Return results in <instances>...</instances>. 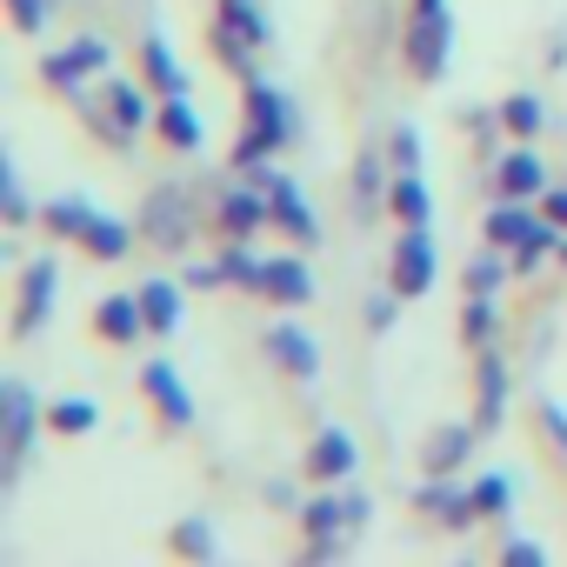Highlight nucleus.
I'll return each mask as SVG.
<instances>
[{
  "instance_id": "nucleus-42",
  "label": "nucleus",
  "mask_w": 567,
  "mask_h": 567,
  "mask_svg": "<svg viewBox=\"0 0 567 567\" xmlns=\"http://www.w3.org/2000/svg\"><path fill=\"white\" fill-rule=\"evenodd\" d=\"M501 560H507V567H547V547H540L534 534H507V540H501Z\"/></svg>"
},
{
  "instance_id": "nucleus-32",
  "label": "nucleus",
  "mask_w": 567,
  "mask_h": 567,
  "mask_svg": "<svg viewBox=\"0 0 567 567\" xmlns=\"http://www.w3.org/2000/svg\"><path fill=\"white\" fill-rule=\"evenodd\" d=\"M467 494H474V514H481V520H514V481H507L501 467H481V474L467 481Z\"/></svg>"
},
{
  "instance_id": "nucleus-10",
  "label": "nucleus",
  "mask_w": 567,
  "mask_h": 567,
  "mask_svg": "<svg viewBox=\"0 0 567 567\" xmlns=\"http://www.w3.org/2000/svg\"><path fill=\"white\" fill-rule=\"evenodd\" d=\"M214 227L220 240H254L260 227H274V207H267V187L247 174V181H227L214 187Z\"/></svg>"
},
{
  "instance_id": "nucleus-46",
  "label": "nucleus",
  "mask_w": 567,
  "mask_h": 567,
  "mask_svg": "<svg viewBox=\"0 0 567 567\" xmlns=\"http://www.w3.org/2000/svg\"><path fill=\"white\" fill-rule=\"evenodd\" d=\"M341 547H348V534H334V540H315V534H308V554H301V560H308V567H328Z\"/></svg>"
},
{
  "instance_id": "nucleus-31",
  "label": "nucleus",
  "mask_w": 567,
  "mask_h": 567,
  "mask_svg": "<svg viewBox=\"0 0 567 567\" xmlns=\"http://www.w3.org/2000/svg\"><path fill=\"white\" fill-rule=\"evenodd\" d=\"M501 121H507V141H540V127H547V101H540L534 87H514V94L501 101Z\"/></svg>"
},
{
  "instance_id": "nucleus-19",
  "label": "nucleus",
  "mask_w": 567,
  "mask_h": 567,
  "mask_svg": "<svg viewBox=\"0 0 567 567\" xmlns=\"http://www.w3.org/2000/svg\"><path fill=\"white\" fill-rule=\"evenodd\" d=\"M474 447H481V427L474 421H441L421 441V474H461L474 461Z\"/></svg>"
},
{
  "instance_id": "nucleus-35",
  "label": "nucleus",
  "mask_w": 567,
  "mask_h": 567,
  "mask_svg": "<svg viewBox=\"0 0 567 567\" xmlns=\"http://www.w3.org/2000/svg\"><path fill=\"white\" fill-rule=\"evenodd\" d=\"M48 427L68 434V441H81V434L101 427V401H87V394H61V401H48Z\"/></svg>"
},
{
  "instance_id": "nucleus-29",
  "label": "nucleus",
  "mask_w": 567,
  "mask_h": 567,
  "mask_svg": "<svg viewBox=\"0 0 567 567\" xmlns=\"http://www.w3.org/2000/svg\"><path fill=\"white\" fill-rule=\"evenodd\" d=\"M388 214H394L401 227H427V220H434L427 174H394V187H388Z\"/></svg>"
},
{
  "instance_id": "nucleus-6",
  "label": "nucleus",
  "mask_w": 567,
  "mask_h": 567,
  "mask_svg": "<svg viewBox=\"0 0 567 567\" xmlns=\"http://www.w3.org/2000/svg\"><path fill=\"white\" fill-rule=\"evenodd\" d=\"M101 74H114V48H107V34H74L61 54H48L41 61V81L54 87V94H87V81H101Z\"/></svg>"
},
{
  "instance_id": "nucleus-47",
  "label": "nucleus",
  "mask_w": 567,
  "mask_h": 567,
  "mask_svg": "<svg viewBox=\"0 0 567 567\" xmlns=\"http://www.w3.org/2000/svg\"><path fill=\"white\" fill-rule=\"evenodd\" d=\"M267 507H295V514H301V494H295V481H267Z\"/></svg>"
},
{
  "instance_id": "nucleus-26",
  "label": "nucleus",
  "mask_w": 567,
  "mask_h": 567,
  "mask_svg": "<svg viewBox=\"0 0 567 567\" xmlns=\"http://www.w3.org/2000/svg\"><path fill=\"white\" fill-rule=\"evenodd\" d=\"M507 274H514V254L487 240V247H474V254H467L461 288H467V295H501V288H507Z\"/></svg>"
},
{
  "instance_id": "nucleus-24",
  "label": "nucleus",
  "mask_w": 567,
  "mask_h": 567,
  "mask_svg": "<svg viewBox=\"0 0 567 567\" xmlns=\"http://www.w3.org/2000/svg\"><path fill=\"white\" fill-rule=\"evenodd\" d=\"M94 334L114 341V348H134L147 334V315H141V295H101L94 301Z\"/></svg>"
},
{
  "instance_id": "nucleus-25",
  "label": "nucleus",
  "mask_w": 567,
  "mask_h": 567,
  "mask_svg": "<svg viewBox=\"0 0 567 567\" xmlns=\"http://www.w3.org/2000/svg\"><path fill=\"white\" fill-rule=\"evenodd\" d=\"M540 227V200H494L487 207V220H481V240H494V247H520L527 234Z\"/></svg>"
},
{
  "instance_id": "nucleus-28",
  "label": "nucleus",
  "mask_w": 567,
  "mask_h": 567,
  "mask_svg": "<svg viewBox=\"0 0 567 567\" xmlns=\"http://www.w3.org/2000/svg\"><path fill=\"white\" fill-rule=\"evenodd\" d=\"M167 554L214 567V560H220V534H214V520H207V514H181V520H174V534H167Z\"/></svg>"
},
{
  "instance_id": "nucleus-22",
  "label": "nucleus",
  "mask_w": 567,
  "mask_h": 567,
  "mask_svg": "<svg viewBox=\"0 0 567 567\" xmlns=\"http://www.w3.org/2000/svg\"><path fill=\"white\" fill-rule=\"evenodd\" d=\"M154 134H161V147H174V154H200V147H207V121L194 114L187 94H167V101L154 107Z\"/></svg>"
},
{
  "instance_id": "nucleus-50",
  "label": "nucleus",
  "mask_w": 567,
  "mask_h": 567,
  "mask_svg": "<svg viewBox=\"0 0 567 567\" xmlns=\"http://www.w3.org/2000/svg\"><path fill=\"white\" fill-rule=\"evenodd\" d=\"M414 8H447V0H414Z\"/></svg>"
},
{
  "instance_id": "nucleus-30",
  "label": "nucleus",
  "mask_w": 567,
  "mask_h": 567,
  "mask_svg": "<svg viewBox=\"0 0 567 567\" xmlns=\"http://www.w3.org/2000/svg\"><path fill=\"white\" fill-rule=\"evenodd\" d=\"M134 240H141V220H121V214H94V227H87V254L94 260H127L134 254Z\"/></svg>"
},
{
  "instance_id": "nucleus-15",
  "label": "nucleus",
  "mask_w": 567,
  "mask_h": 567,
  "mask_svg": "<svg viewBox=\"0 0 567 567\" xmlns=\"http://www.w3.org/2000/svg\"><path fill=\"white\" fill-rule=\"evenodd\" d=\"M141 394L154 401V414L167 421V427H194V394H187V381H181V368L167 361V354H154V361H141Z\"/></svg>"
},
{
  "instance_id": "nucleus-27",
  "label": "nucleus",
  "mask_w": 567,
  "mask_h": 567,
  "mask_svg": "<svg viewBox=\"0 0 567 567\" xmlns=\"http://www.w3.org/2000/svg\"><path fill=\"white\" fill-rule=\"evenodd\" d=\"M94 214H101V207H94L87 194H54V200L41 207V220H48V234H54V240H74V247L87 240V227H94Z\"/></svg>"
},
{
  "instance_id": "nucleus-18",
  "label": "nucleus",
  "mask_w": 567,
  "mask_h": 567,
  "mask_svg": "<svg viewBox=\"0 0 567 567\" xmlns=\"http://www.w3.org/2000/svg\"><path fill=\"white\" fill-rule=\"evenodd\" d=\"M94 87H101V107H107V121H114V127H127L134 141L154 127V107H161V94H154L147 81H114V74H101Z\"/></svg>"
},
{
  "instance_id": "nucleus-1",
  "label": "nucleus",
  "mask_w": 567,
  "mask_h": 567,
  "mask_svg": "<svg viewBox=\"0 0 567 567\" xmlns=\"http://www.w3.org/2000/svg\"><path fill=\"white\" fill-rule=\"evenodd\" d=\"M48 427V408L34 401V388L21 374L0 381V487H14L34 467V441Z\"/></svg>"
},
{
  "instance_id": "nucleus-17",
  "label": "nucleus",
  "mask_w": 567,
  "mask_h": 567,
  "mask_svg": "<svg viewBox=\"0 0 567 567\" xmlns=\"http://www.w3.org/2000/svg\"><path fill=\"white\" fill-rule=\"evenodd\" d=\"M260 354H267L280 374H295V381H321V341H315L301 321H274L267 341H260Z\"/></svg>"
},
{
  "instance_id": "nucleus-7",
  "label": "nucleus",
  "mask_w": 567,
  "mask_h": 567,
  "mask_svg": "<svg viewBox=\"0 0 567 567\" xmlns=\"http://www.w3.org/2000/svg\"><path fill=\"white\" fill-rule=\"evenodd\" d=\"M401 54H408L414 81H441L447 61H454V14L447 8H414V21L401 34Z\"/></svg>"
},
{
  "instance_id": "nucleus-48",
  "label": "nucleus",
  "mask_w": 567,
  "mask_h": 567,
  "mask_svg": "<svg viewBox=\"0 0 567 567\" xmlns=\"http://www.w3.org/2000/svg\"><path fill=\"white\" fill-rule=\"evenodd\" d=\"M567 61V28H554V41H547V68H560Z\"/></svg>"
},
{
  "instance_id": "nucleus-13",
  "label": "nucleus",
  "mask_w": 567,
  "mask_h": 567,
  "mask_svg": "<svg viewBox=\"0 0 567 567\" xmlns=\"http://www.w3.org/2000/svg\"><path fill=\"white\" fill-rule=\"evenodd\" d=\"M301 474H308L315 487H348V481L361 474V441H354L348 427H321V434L308 441V461H301Z\"/></svg>"
},
{
  "instance_id": "nucleus-16",
  "label": "nucleus",
  "mask_w": 567,
  "mask_h": 567,
  "mask_svg": "<svg viewBox=\"0 0 567 567\" xmlns=\"http://www.w3.org/2000/svg\"><path fill=\"white\" fill-rule=\"evenodd\" d=\"M260 301H274V308H308L315 295H321V280H315V267L301 260V254H267V267H260V288H254Z\"/></svg>"
},
{
  "instance_id": "nucleus-21",
  "label": "nucleus",
  "mask_w": 567,
  "mask_h": 567,
  "mask_svg": "<svg viewBox=\"0 0 567 567\" xmlns=\"http://www.w3.org/2000/svg\"><path fill=\"white\" fill-rule=\"evenodd\" d=\"M134 295H141V315H147V334H161V341H167V334L181 328V315H187V280H167V274H147V280H141V288H134Z\"/></svg>"
},
{
  "instance_id": "nucleus-44",
  "label": "nucleus",
  "mask_w": 567,
  "mask_h": 567,
  "mask_svg": "<svg viewBox=\"0 0 567 567\" xmlns=\"http://www.w3.org/2000/svg\"><path fill=\"white\" fill-rule=\"evenodd\" d=\"M540 214H547V220H554V227L567 234V181H554V187L540 194Z\"/></svg>"
},
{
  "instance_id": "nucleus-20",
  "label": "nucleus",
  "mask_w": 567,
  "mask_h": 567,
  "mask_svg": "<svg viewBox=\"0 0 567 567\" xmlns=\"http://www.w3.org/2000/svg\"><path fill=\"white\" fill-rule=\"evenodd\" d=\"M388 187H394L388 147H361V154H354V220H361V227H368L374 214H388Z\"/></svg>"
},
{
  "instance_id": "nucleus-14",
  "label": "nucleus",
  "mask_w": 567,
  "mask_h": 567,
  "mask_svg": "<svg viewBox=\"0 0 567 567\" xmlns=\"http://www.w3.org/2000/svg\"><path fill=\"white\" fill-rule=\"evenodd\" d=\"M547 187H554V174H547L534 141H520V147H507L494 161V200H540Z\"/></svg>"
},
{
  "instance_id": "nucleus-23",
  "label": "nucleus",
  "mask_w": 567,
  "mask_h": 567,
  "mask_svg": "<svg viewBox=\"0 0 567 567\" xmlns=\"http://www.w3.org/2000/svg\"><path fill=\"white\" fill-rule=\"evenodd\" d=\"M141 81L167 101V94H187V68H181V54H174V41L154 28V34H141Z\"/></svg>"
},
{
  "instance_id": "nucleus-9",
  "label": "nucleus",
  "mask_w": 567,
  "mask_h": 567,
  "mask_svg": "<svg viewBox=\"0 0 567 567\" xmlns=\"http://www.w3.org/2000/svg\"><path fill=\"white\" fill-rule=\"evenodd\" d=\"M254 181L267 187V207H274V227H280V234H288L295 247H315V240H321V214L308 207V187H301L295 174H280V167H260Z\"/></svg>"
},
{
  "instance_id": "nucleus-4",
  "label": "nucleus",
  "mask_w": 567,
  "mask_h": 567,
  "mask_svg": "<svg viewBox=\"0 0 567 567\" xmlns=\"http://www.w3.org/2000/svg\"><path fill=\"white\" fill-rule=\"evenodd\" d=\"M240 107H247V127L280 154V147H295V134H301V114H295V101H288V87H274L267 74H240Z\"/></svg>"
},
{
  "instance_id": "nucleus-41",
  "label": "nucleus",
  "mask_w": 567,
  "mask_h": 567,
  "mask_svg": "<svg viewBox=\"0 0 567 567\" xmlns=\"http://www.w3.org/2000/svg\"><path fill=\"white\" fill-rule=\"evenodd\" d=\"M54 8H61V0H8V14H14V28H21V34H48Z\"/></svg>"
},
{
  "instance_id": "nucleus-36",
  "label": "nucleus",
  "mask_w": 567,
  "mask_h": 567,
  "mask_svg": "<svg viewBox=\"0 0 567 567\" xmlns=\"http://www.w3.org/2000/svg\"><path fill=\"white\" fill-rule=\"evenodd\" d=\"M0 220L8 227H28L34 220V200H28V181H21V161L0 154Z\"/></svg>"
},
{
  "instance_id": "nucleus-39",
  "label": "nucleus",
  "mask_w": 567,
  "mask_h": 567,
  "mask_svg": "<svg viewBox=\"0 0 567 567\" xmlns=\"http://www.w3.org/2000/svg\"><path fill=\"white\" fill-rule=\"evenodd\" d=\"M401 308H408V295L394 288V280H388L381 295H368V301H361V328H368V334H388V328L401 321Z\"/></svg>"
},
{
  "instance_id": "nucleus-38",
  "label": "nucleus",
  "mask_w": 567,
  "mask_h": 567,
  "mask_svg": "<svg viewBox=\"0 0 567 567\" xmlns=\"http://www.w3.org/2000/svg\"><path fill=\"white\" fill-rule=\"evenodd\" d=\"M381 147H388L394 174H421V161H427V134H421V127H408V121H401V127H394Z\"/></svg>"
},
{
  "instance_id": "nucleus-49",
  "label": "nucleus",
  "mask_w": 567,
  "mask_h": 567,
  "mask_svg": "<svg viewBox=\"0 0 567 567\" xmlns=\"http://www.w3.org/2000/svg\"><path fill=\"white\" fill-rule=\"evenodd\" d=\"M554 260H560V267H567V234H560V254H554Z\"/></svg>"
},
{
  "instance_id": "nucleus-12",
  "label": "nucleus",
  "mask_w": 567,
  "mask_h": 567,
  "mask_svg": "<svg viewBox=\"0 0 567 567\" xmlns=\"http://www.w3.org/2000/svg\"><path fill=\"white\" fill-rule=\"evenodd\" d=\"M414 514L421 520H434L441 534H467L481 514H474V494L454 481V474H421V487H414Z\"/></svg>"
},
{
  "instance_id": "nucleus-40",
  "label": "nucleus",
  "mask_w": 567,
  "mask_h": 567,
  "mask_svg": "<svg viewBox=\"0 0 567 567\" xmlns=\"http://www.w3.org/2000/svg\"><path fill=\"white\" fill-rule=\"evenodd\" d=\"M534 427H540V441L554 447V461L567 467V408H560L554 394H540V401H534Z\"/></svg>"
},
{
  "instance_id": "nucleus-33",
  "label": "nucleus",
  "mask_w": 567,
  "mask_h": 567,
  "mask_svg": "<svg viewBox=\"0 0 567 567\" xmlns=\"http://www.w3.org/2000/svg\"><path fill=\"white\" fill-rule=\"evenodd\" d=\"M301 534H315V540H334V534H348V494H308L301 501Z\"/></svg>"
},
{
  "instance_id": "nucleus-34",
  "label": "nucleus",
  "mask_w": 567,
  "mask_h": 567,
  "mask_svg": "<svg viewBox=\"0 0 567 567\" xmlns=\"http://www.w3.org/2000/svg\"><path fill=\"white\" fill-rule=\"evenodd\" d=\"M494 334H501V295H467L461 301V341L494 348Z\"/></svg>"
},
{
  "instance_id": "nucleus-43",
  "label": "nucleus",
  "mask_w": 567,
  "mask_h": 567,
  "mask_svg": "<svg viewBox=\"0 0 567 567\" xmlns=\"http://www.w3.org/2000/svg\"><path fill=\"white\" fill-rule=\"evenodd\" d=\"M181 280H187V295H207V288H227V274H220V260H187V267H181Z\"/></svg>"
},
{
  "instance_id": "nucleus-37",
  "label": "nucleus",
  "mask_w": 567,
  "mask_h": 567,
  "mask_svg": "<svg viewBox=\"0 0 567 567\" xmlns=\"http://www.w3.org/2000/svg\"><path fill=\"white\" fill-rule=\"evenodd\" d=\"M214 260H220V274H227V288H247V295L260 288V267H267V260L254 254V240H227Z\"/></svg>"
},
{
  "instance_id": "nucleus-8",
  "label": "nucleus",
  "mask_w": 567,
  "mask_h": 567,
  "mask_svg": "<svg viewBox=\"0 0 567 567\" xmlns=\"http://www.w3.org/2000/svg\"><path fill=\"white\" fill-rule=\"evenodd\" d=\"M434 274H441V247H434V220L427 227H401V240L388 247V280L408 295V301H427L434 288Z\"/></svg>"
},
{
  "instance_id": "nucleus-5",
  "label": "nucleus",
  "mask_w": 567,
  "mask_h": 567,
  "mask_svg": "<svg viewBox=\"0 0 567 567\" xmlns=\"http://www.w3.org/2000/svg\"><path fill=\"white\" fill-rule=\"evenodd\" d=\"M54 301H61V260L54 254H34V260H21V288H14V341H34L41 328H48V315H54Z\"/></svg>"
},
{
  "instance_id": "nucleus-2",
  "label": "nucleus",
  "mask_w": 567,
  "mask_h": 567,
  "mask_svg": "<svg viewBox=\"0 0 567 567\" xmlns=\"http://www.w3.org/2000/svg\"><path fill=\"white\" fill-rule=\"evenodd\" d=\"M274 41V21L260 0H214V28H207V48L227 74H254V54Z\"/></svg>"
},
{
  "instance_id": "nucleus-45",
  "label": "nucleus",
  "mask_w": 567,
  "mask_h": 567,
  "mask_svg": "<svg viewBox=\"0 0 567 567\" xmlns=\"http://www.w3.org/2000/svg\"><path fill=\"white\" fill-rule=\"evenodd\" d=\"M368 520H374V501H368L361 487H348V534H361Z\"/></svg>"
},
{
  "instance_id": "nucleus-11",
  "label": "nucleus",
  "mask_w": 567,
  "mask_h": 567,
  "mask_svg": "<svg viewBox=\"0 0 567 567\" xmlns=\"http://www.w3.org/2000/svg\"><path fill=\"white\" fill-rule=\"evenodd\" d=\"M507 408H514V368H507V354L501 348H474V427H481V441L501 434Z\"/></svg>"
},
{
  "instance_id": "nucleus-3",
  "label": "nucleus",
  "mask_w": 567,
  "mask_h": 567,
  "mask_svg": "<svg viewBox=\"0 0 567 567\" xmlns=\"http://www.w3.org/2000/svg\"><path fill=\"white\" fill-rule=\"evenodd\" d=\"M194 234H200V207H194V194H187L181 181L147 187V200H141V240H154L161 254H187Z\"/></svg>"
}]
</instances>
